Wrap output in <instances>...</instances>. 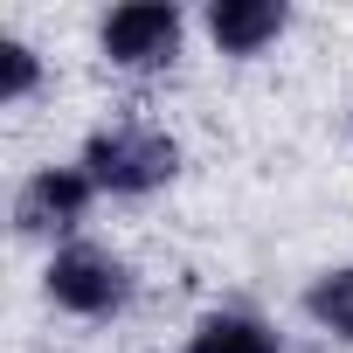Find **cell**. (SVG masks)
Segmentation results:
<instances>
[{
	"label": "cell",
	"instance_id": "cell-1",
	"mask_svg": "<svg viewBox=\"0 0 353 353\" xmlns=\"http://www.w3.org/2000/svg\"><path fill=\"white\" fill-rule=\"evenodd\" d=\"M77 166L97 181V194L139 201V194H159L173 173H181V139L159 132V125H145V118H118V125H97L83 139V159Z\"/></svg>",
	"mask_w": 353,
	"mask_h": 353
},
{
	"label": "cell",
	"instance_id": "cell-2",
	"mask_svg": "<svg viewBox=\"0 0 353 353\" xmlns=\"http://www.w3.org/2000/svg\"><path fill=\"white\" fill-rule=\"evenodd\" d=\"M42 291H49L56 312L104 325V319H118V312L132 305L139 277H132V263H125L111 243H83V236H77V243H56V250H49V263H42Z\"/></svg>",
	"mask_w": 353,
	"mask_h": 353
},
{
	"label": "cell",
	"instance_id": "cell-3",
	"mask_svg": "<svg viewBox=\"0 0 353 353\" xmlns=\"http://www.w3.org/2000/svg\"><path fill=\"white\" fill-rule=\"evenodd\" d=\"M181 8H159V0H132V8H111L97 21V49L111 70L125 77H152V70H173V56H181Z\"/></svg>",
	"mask_w": 353,
	"mask_h": 353
},
{
	"label": "cell",
	"instance_id": "cell-4",
	"mask_svg": "<svg viewBox=\"0 0 353 353\" xmlns=\"http://www.w3.org/2000/svg\"><path fill=\"white\" fill-rule=\"evenodd\" d=\"M90 201H97V181L83 166H35L14 194V229L42 236V243H56V236L77 243V222L90 215Z\"/></svg>",
	"mask_w": 353,
	"mask_h": 353
},
{
	"label": "cell",
	"instance_id": "cell-5",
	"mask_svg": "<svg viewBox=\"0 0 353 353\" xmlns=\"http://www.w3.org/2000/svg\"><path fill=\"white\" fill-rule=\"evenodd\" d=\"M284 28H291V14L277 0H215L208 8V35L222 56H263Z\"/></svg>",
	"mask_w": 353,
	"mask_h": 353
},
{
	"label": "cell",
	"instance_id": "cell-6",
	"mask_svg": "<svg viewBox=\"0 0 353 353\" xmlns=\"http://www.w3.org/2000/svg\"><path fill=\"white\" fill-rule=\"evenodd\" d=\"M181 353H284V339H277L256 312L222 305V312H208V319L194 325V339H188Z\"/></svg>",
	"mask_w": 353,
	"mask_h": 353
},
{
	"label": "cell",
	"instance_id": "cell-7",
	"mask_svg": "<svg viewBox=\"0 0 353 353\" xmlns=\"http://www.w3.org/2000/svg\"><path fill=\"white\" fill-rule=\"evenodd\" d=\"M305 319H312L319 332H332V339L353 346V263L319 270V277L305 284Z\"/></svg>",
	"mask_w": 353,
	"mask_h": 353
},
{
	"label": "cell",
	"instance_id": "cell-8",
	"mask_svg": "<svg viewBox=\"0 0 353 353\" xmlns=\"http://www.w3.org/2000/svg\"><path fill=\"white\" fill-rule=\"evenodd\" d=\"M35 83H42V56L8 35V42H0V104H28Z\"/></svg>",
	"mask_w": 353,
	"mask_h": 353
}]
</instances>
